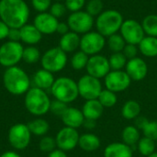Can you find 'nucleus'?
Instances as JSON below:
<instances>
[{"label":"nucleus","instance_id":"nucleus-1","mask_svg":"<svg viewBox=\"0 0 157 157\" xmlns=\"http://www.w3.org/2000/svg\"><path fill=\"white\" fill-rule=\"evenodd\" d=\"M29 17V8L24 0H0V19L10 29H20Z\"/></svg>","mask_w":157,"mask_h":157},{"label":"nucleus","instance_id":"nucleus-2","mask_svg":"<svg viewBox=\"0 0 157 157\" xmlns=\"http://www.w3.org/2000/svg\"><path fill=\"white\" fill-rule=\"evenodd\" d=\"M6 89L12 95L19 96L29 91L30 81L24 70L17 66L8 67L3 75Z\"/></svg>","mask_w":157,"mask_h":157},{"label":"nucleus","instance_id":"nucleus-3","mask_svg":"<svg viewBox=\"0 0 157 157\" xmlns=\"http://www.w3.org/2000/svg\"><path fill=\"white\" fill-rule=\"evenodd\" d=\"M122 15L113 9H109L102 11L97 17L96 27L98 32H99L104 37H109L116 34L121 28L123 23Z\"/></svg>","mask_w":157,"mask_h":157},{"label":"nucleus","instance_id":"nucleus-4","mask_svg":"<svg viewBox=\"0 0 157 157\" xmlns=\"http://www.w3.org/2000/svg\"><path fill=\"white\" fill-rule=\"evenodd\" d=\"M25 107L32 115L41 116L50 110L51 100L44 90L32 87L26 93Z\"/></svg>","mask_w":157,"mask_h":157},{"label":"nucleus","instance_id":"nucleus-5","mask_svg":"<svg viewBox=\"0 0 157 157\" xmlns=\"http://www.w3.org/2000/svg\"><path fill=\"white\" fill-rule=\"evenodd\" d=\"M52 96L60 101L66 104L74 102L79 96L77 83L69 77H59L56 79L51 88Z\"/></svg>","mask_w":157,"mask_h":157},{"label":"nucleus","instance_id":"nucleus-6","mask_svg":"<svg viewBox=\"0 0 157 157\" xmlns=\"http://www.w3.org/2000/svg\"><path fill=\"white\" fill-rule=\"evenodd\" d=\"M23 50L19 41L5 42L0 46V64L6 68L16 66L22 60Z\"/></svg>","mask_w":157,"mask_h":157},{"label":"nucleus","instance_id":"nucleus-7","mask_svg":"<svg viewBox=\"0 0 157 157\" xmlns=\"http://www.w3.org/2000/svg\"><path fill=\"white\" fill-rule=\"evenodd\" d=\"M67 63V55L60 47L52 48L44 52L41 57V65L43 69L57 73L62 71Z\"/></svg>","mask_w":157,"mask_h":157},{"label":"nucleus","instance_id":"nucleus-8","mask_svg":"<svg viewBox=\"0 0 157 157\" xmlns=\"http://www.w3.org/2000/svg\"><path fill=\"white\" fill-rule=\"evenodd\" d=\"M77 86L79 96L86 100L98 99L103 90L99 79L89 75L82 76L77 82Z\"/></svg>","mask_w":157,"mask_h":157},{"label":"nucleus","instance_id":"nucleus-9","mask_svg":"<svg viewBox=\"0 0 157 157\" xmlns=\"http://www.w3.org/2000/svg\"><path fill=\"white\" fill-rule=\"evenodd\" d=\"M106 40L103 35L98 31H89L80 39V49L87 55L98 54L105 47Z\"/></svg>","mask_w":157,"mask_h":157},{"label":"nucleus","instance_id":"nucleus-10","mask_svg":"<svg viewBox=\"0 0 157 157\" xmlns=\"http://www.w3.org/2000/svg\"><path fill=\"white\" fill-rule=\"evenodd\" d=\"M69 29L77 34H86L89 32L94 25V18L86 11L73 12L67 19Z\"/></svg>","mask_w":157,"mask_h":157},{"label":"nucleus","instance_id":"nucleus-11","mask_svg":"<svg viewBox=\"0 0 157 157\" xmlns=\"http://www.w3.org/2000/svg\"><path fill=\"white\" fill-rule=\"evenodd\" d=\"M30 138L31 132L26 124H15L8 131V141L11 146L17 150H23L27 148L30 143Z\"/></svg>","mask_w":157,"mask_h":157},{"label":"nucleus","instance_id":"nucleus-12","mask_svg":"<svg viewBox=\"0 0 157 157\" xmlns=\"http://www.w3.org/2000/svg\"><path fill=\"white\" fill-rule=\"evenodd\" d=\"M121 35L126 43L138 45L145 37L144 30L141 23L135 19H126L123 21L121 28Z\"/></svg>","mask_w":157,"mask_h":157},{"label":"nucleus","instance_id":"nucleus-13","mask_svg":"<svg viewBox=\"0 0 157 157\" xmlns=\"http://www.w3.org/2000/svg\"><path fill=\"white\" fill-rule=\"evenodd\" d=\"M132 83V79L125 71H110L105 76V86L106 88L114 92L119 93L125 91Z\"/></svg>","mask_w":157,"mask_h":157},{"label":"nucleus","instance_id":"nucleus-14","mask_svg":"<svg viewBox=\"0 0 157 157\" xmlns=\"http://www.w3.org/2000/svg\"><path fill=\"white\" fill-rule=\"evenodd\" d=\"M79 133L76 129L64 127L59 131L56 135L55 141L58 148L63 152H68L75 149L78 145Z\"/></svg>","mask_w":157,"mask_h":157},{"label":"nucleus","instance_id":"nucleus-15","mask_svg":"<svg viewBox=\"0 0 157 157\" xmlns=\"http://www.w3.org/2000/svg\"><path fill=\"white\" fill-rule=\"evenodd\" d=\"M86 68L87 71V75L98 79L105 77L111 71L109 59L100 54H96L89 57Z\"/></svg>","mask_w":157,"mask_h":157},{"label":"nucleus","instance_id":"nucleus-16","mask_svg":"<svg viewBox=\"0 0 157 157\" xmlns=\"http://www.w3.org/2000/svg\"><path fill=\"white\" fill-rule=\"evenodd\" d=\"M125 72L133 81H141L144 79L148 74V66L144 60L139 57L128 60L125 66Z\"/></svg>","mask_w":157,"mask_h":157},{"label":"nucleus","instance_id":"nucleus-17","mask_svg":"<svg viewBox=\"0 0 157 157\" xmlns=\"http://www.w3.org/2000/svg\"><path fill=\"white\" fill-rule=\"evenodd\" d=\"M58 23V18L53 17L51 13L42 12L39 13L35 17L33 25L40 31L41 34L49 35L56 32Z\"/></svg>","mask_w":157,"mask_h":157},{"label":"nucleus","instance_id":"nucleus-18","mask_svg":"<svg viewBox=\"0 0 157 157\" xmlns=\"http://www.w3.org/2000/svg\"><path fill=\"white\" fill-rule=\"evenodd\" d=\"M61 118L65 127H70L74 129H77L83 126L85 121V117L82 110L72 107H68Z\"/></svg>","mask_w":157,"mask_h":157},{"label":"nucleus","instance_id":"nucleus-19","mask_svg":"<svg viewBox=\"0 0 157 157\" xmlns=\"http://www.w3.org/2000/svg\"><path fill=\"white\" fill-rule=\"evenodd\" d=\"M19 29L20 40L29 46H33L39 43L42 38V34L33 24H26Z\"/></svg>","mask_w":157,"mask_h":157},{"label":"nucleus","instance_id":"nucleus-20","mask_svg":"<svg viewBox=\"0 0 157 157\" xmlns=\"http://www.w3.org/2000/svg\"><path fill=\"white\" fill-rule=\"evenodd\" d=\"M82 112L86 120L97 121L102 116L104 112V107L100 104L98 99L86 100L83 105Z\"/></svg>","mask_w":157,"mask_h":157},{"label":"nucleus","instance_id":"nucleus-21","mask_svg":"<svg viewBox=\"0 0 157 157\" xmlns=\"http://www.w3.org/2000/svg\"><path fill=\"white\" fill-rule=\"evenodd\" d=\"M104 157H132V149L124 143H112L104 150Z\"/></svg>","mask_w":157,"mask_h":157},{"label":"nucleus","instance_id":"nucleus-22","mask_svg":"<svg viewBox=\"0 0 157 157\" xmlns=\"http://www.w3.org/2000/svg\"><path fill=\"white\" fill-rule=\"evenodd\" d=\"M80 37L74 31H69L60 39L59 47L64 52H73L80 46Z\"/></svg>","mask_w":157,"mask_h":157},{"label":"nucleus","instance_id":"nucleus-23","mask_svg":"<svg viewBox=\"0 0 157 157\" xmlns=\"http://www.w3.org/2000/svg\"><path fill=\"white\" fill-rule=\"evenodd\" d=\"M54 81L55 80H54L52 73H51L45 69H40L39 71H37L33 76V82H34L36 87L40 88L42 90L51 89Z\"/></svg>","mask_w":157,"mask_h":157},{"label":"nucleus","instance_id":"nucleus-24","mask_svg":"<svg viewBox=\"0 0 157 157\" xmlns=\"http://www.w3.org/2000/svg\"><path fill=\"white\" fill-rule=\"evenodd\" d=\"M100 139L94 133H85L80 135L78 145L85 152H95L100 147Z\"/></svg>","mask_w":157,"mask_h":157},{"label":"nucleus","instance_id":"nucleus-25","mask_svg":"<svg viewBox=\"0 0 157 157\" xmlns=\"http://www.w3.org/2000/svg\"><path fill=\"white\" fill-rule=\"evenodd\" d=\"M139 51L146 57H156L157 56V38L147 36L144 37L142 41L138 44Z\"/></svg>","mask_w":157,"mask_h":157},{"label":"nucleus","instance_id":"nucleus-26","mask_svg":"<svg viewBox=\"0 0 157 157\" xmlns=\"http://www.w3.org/2000/svg\"><path fill=\"white\" fill-rule=\"evenodd\" d=\"M142 111L141 105L135 100H128L126 101L121 109V115L126 120H135L140 116Z\"/></svg>","mask_w":157,"mask_h":157},{"label":"nucleus","instance_id":"nucleus-27","mask_svg":"<svg viewBox=\"0 0 157 157\" xmlns=\"http://www.w3.org/2000/svg\"><path fill=\"white\" fill-rule=\"evenodd\" d=\"M121 138H122V141L125 144L132 147L133 145L138 144L139 140L141 139L140 132L134 125L126 126L122 131Z\"/></svg>","mask_w":157,"mask_h":157},{"label":"nucleus","instance_id":"nucleus-28","mask_svg":"<svg viewBox=\"0 0 157 157\" xmlns=\"http://www.w3.org/2000/svg\"><path fill=\"white\" fill-rule=\"evenodd\" d=\"M28 128L29 130V132L37 136H42L45 135L50 129V125L49 123L43 120V119H36L31 121L30 122H29L28 124Z\"/></svg>","mask_w":157,"mask_h":157},{"label":"nucleus","instance_id":"nucleus-29","mask_svg":"<svg viewBox=\"0 0 157 157\" xmlns=\"http://www.w3.org/2000/svg\"><path fill=\"white\" fill-rule=\"evenodd\" d=\"M155 141L147 138V137H143L139 140L137 144L138 151L139 153L144 155V156H149L155 152Z\"/></svg>","mask_w":157,"mask_h":157},{"label":"nucleus","instance_id":"nucleus-30","mask_svg":"<svg viewBox=\"0 0 157 157\" xmlns=\"http://www.w3.org/2000/svg\"><path fill=\"white\" fill-rule=\"evenodd\" d=\"M144 33L151 37L157 38V15L151 14L146 16L142 22Z\"/></svg>","mask_w":157,"mask_h":157},{"label":"nucleus","instance_id":"nucleus-31","mask_svg":"<svg viewBox=\"0 0 157 157\" xmlns=\"http://www.w3.org/2000/svg\"><path fill=\"white\" fill-rule=\"evenodd\" d=\"M98 101L100 104L104 107V109H109L114 107L117 104L118 98L116 93L109 90V89H103L98 97Z\"/></svg>","mask_w":157,"mask_h":157},{"label":"nucleus","instance_id":"nucleus-32","mask_svg":"<svg viewBox=\"0 0 157 157\" xmlns=\"http://www.w3.org/2000/svg\"><path fill=\"white\" fill-rule=\"evenodd\" d=\"M127 62H128V59L125 57V55L122 53V52H113L109 59V63L111 71H118V70L123 69L126 66Z\"/></svg>","mask_w":157,"mask_h":157},{"label":"nucleus","instance_id":"nucleus-33","mask_svg":"<svg viewBox=\"0 0 157 157\" xmlns=\"http://www.w3.org/2000/svg\"><path fill=\"white\" fill-rule=\"evenodd\" d=\"M108 46L112 52H121L126 45V41L121 34H113L108 37Z\"/></svg>","mask_w":157,"mask_h":157},{"label":"nucleus","instance_id":"nucleus-34","mask_svg":"<svg viewBox=\"0 0 157 157\" xmlns=\"http://www.w3.org/2000/svg\"><path fill=\"white\" fill-rule=\"evenodd\" d=\"M88 59V55L84 52H76L71 59V65L75 70H82L86 67Z\"/></svg>","mask_w":157,"mask_h":157},{"label":"nucleus","instance_id":"nucleus-35","mask_svg":"<svg viewBox=\"0 0 157 157\" xmlns=\"http://www.w3.org/2000/svg\"><path fill=\"white\" fill-rule=\"evenodd\" d=\"M40 58V53L38 48L34 46H29L27 48H24L23 54H22V60L27 63H37Z\"/></svg>","mask_w":157,"mask_h":157},{"label":"nucleus","instance_id":"nucleus-36","mask_svg":"<svg viewBox=\"0 0 157 157\" xmlns=\"http://www.w3.org/2000/svg\"><path fill=\"white\" fill-rule=\"evenodd\" d=\"M103 9V2L101 0H90L86 5V12L92 16H98Z\"/></svg>","mask_w":157,"mask_h":157},{"label":"nucleus","instance_id":"nucleus-37","mask_svg":"<svg viewBox=\"0 0 157 157\" xmlns=\"http://www.w3.org/2000/svg\"><path fill=\"white\" fill-rule=\"evenodd\" d=\"M142 131L144 132V137L150 138L154 141H157V121H149Z\"/></svg>","mask_w":157,"mask_h":157},{"label":"nucleus","instance_id":"nucleus-38","mask_svg":"<svg viewBox=\"0 0 157 157\" xmlns=\"http://www.w3.org/2000/svg\"><path fill=\"white\" fill-rule=\"evenodd\" d=\"M56 146H57V144H56L55 139H53L52 137H49V136L43 137L40 142V149L42 152H45V153L50 154L51 152L55 150Z\"/></svg>","mask_w":157,"mask_h":157},{"label":"nucleus","instance_id":"nucleus-39","mask_svg":"<svg viewBox=\"0 0 157 157\" xmlns=\"http://www.w3.org/2000/svg\"><path fill=\"white\" fill-rule=\"evenodd\" d=\"M67 104L55 99L54 101L51 102V107H50V110L56 116H60L62 117L63 114L65 112V110L67 109Z\"/></svg>","mask_w":157,"mask_h":157},{"label":"nucleus","instance_id":"nucleus-40","mask_svg":"<svg viewBox=\"0 0 157 157\" xmlns=\"http://www.w3.org/2000/svg\"><path fill=\"white\" fill-rule=\"evenodd\" d=\"M66 10H67V8H66L65 5L60 3V2H56V3L52 4L50 7V13L56 18H59V17H62L63 16H64Z\"/></svg>","mask_w":157,"mask_h":157},{"label":"nucleus","instance_id":"nucleus-41","mask_svg":"<svg viewBox=\"0 0 157 157\" xmlns=\"http://www.w3.org/2000/svg\"><path fill=\"white\" fill-rule=\"evenodd\" d=\"M31 5L39 13H42L46 12V10L51 7L52 0H31Z\"/></svg>","mask_w":157,"mask_h":157},{"label":"nucleus","instance_id":"nucleus-42","mask_svg":"<svg viewBox=\"0 0 157 157\" xmlns=\"http://www.w3.org/2000/svg\"><path fill=\"white\" fill-rule=\"evenodd\" d=\"M86 4V0H65V6L67 10L73 12L80 11Z\"/></svg>","mask_w":157,"mask_h":157},{"label":"nucleus","instance_id":"nucleus-43","mask_svg":"<svg viewBox=\"0 0 157 157\" xmlns=\"http://www.w3.org/2000/svg\"><path fill=\"white\" fill-rule=\"evenodd\" d=\"M122 53L125 55V57L128 60H131V59H133V58L137 57L138 49H137L136 45L126 43V45H125V47H124V49L122 51Z\"/></svg>","mask_w":157,"mask_h":157},{"label":"nucleus","instance_id":"nucleus-44","mask_svg":"<svg viewBox=\"0 0 157 157\" xmlns=\"http://www.w3.org/2000/svg\"><path fill=\"white\" fill-rule=\"evenodd\" d=\"M7 38L11 41H19L20 40V29H9Z\"/></svg>","mask_w":157,"mask_h":157},{"label":"nucleus","instance_id":"nucleus-45","mask_svg":"<svg viewBox=\"0 0 157 157\" xmlns=\"http://www.w3.org/2000/svg\"><path fill=\"white\" fill-rule=\"evenodd\" d=\"M9 29H10V28H9L5 22H3V21L0 19V40H5V39L7 38Z\"/></svg>","mask_w":157,"mask_h":157},{"label":"nucleus","instance_id":"nucleus-46","mask_svg":"<svg viewBox=\"0 0 157 157\" xmlns=\"http://www.w3.org/2000/svg\"><path fill=\"white\" fill-rule=\"evenodd\" d=\"M148 119L145 117H137L134 121V126L138 129V130H143V128L146 125V123L148 122Z\"/></svg>","mask_w":157,"mask_h":157},{"label":"nucleus","instance_id":"nucleus-47","mask_svg":"<svg viewBox=\"0 0 157 157\" xmlns=\"http://www.w3.org/2000/svg\"><path fill=\"white\" fill-rule=\"evenodd\" d=\"M69 26L67 23H64V22H59L58 23V26H57V29H56V32L61 34L62 36L66 34L67 32H69Z\"/></svg>","mask_w":157,"mask_h":157},{"label":"nucleus","instance_id":"nucleus-48","mask_svg":"<svg viewBox=\"0 0 157 157\" xmlns=\"http://www.w3.org/2000/svg\"><path fill=\"white\" fill-rule=\"evenodd\" d=\"M48 157H67L66 155V154H65V152H63V151H62V150H54V151H52V152H51L50 154H49V156Z\"/></svg>","mask_w":157,"mask_h":157},{"label":"nucleus","instance_id":"nucleus-49","mask_svg":"<svg viewBox=\"0 0 157 157\" xmlns=\"http://www.w3.org/2000/svg\"><path fill=\"white\" fill-rule=\"evenodd\" d=\"M83 126H85L86 129H89V130L94 129L95 126H96V121H91V120H86L85 119Z\"/></svg>","mask_w":157,"mask_h":157},{"label":"nucleus","instance_id":"nucleus-50","mask_svg":"<svg viewBox=\"0 0 157 157\" xmlns=\"http://www.w3.org/2000/svg\"><path fill=\"white\" fill-rule=\"evenodd\" d=\"M0 157H20L15 152H6Z\"/></svg>","mask_w":157,"mask_h":157},{"label":"nucleus","instance_id":"nucleus-51","mask_svg":"<svg viewBox=\"0 0 157 157\" xmlns=\"http://www.w3.org/2000/svg\"><path fill=\"white\" fill-rule=\"evenodd\" d=\"M147 157H157V153H154V154H152L151 155H149V156H147Z\"/></svg>","mask_w":157,"mask_h":157},{"label":"nucleus","instance_id":"nucleus-52","mask_svg":"<svg viewBox=\"0 0 157 157\" xmlns=\"http://www.w3.org/2000/svg\"><path fill=\"white\" fill-rule=\"evenodd\" d=\"M55 1H57V2H59V1H61V0H55Z\"/></svg>","mask_w":157,"mask_h":157}]
</instances>
